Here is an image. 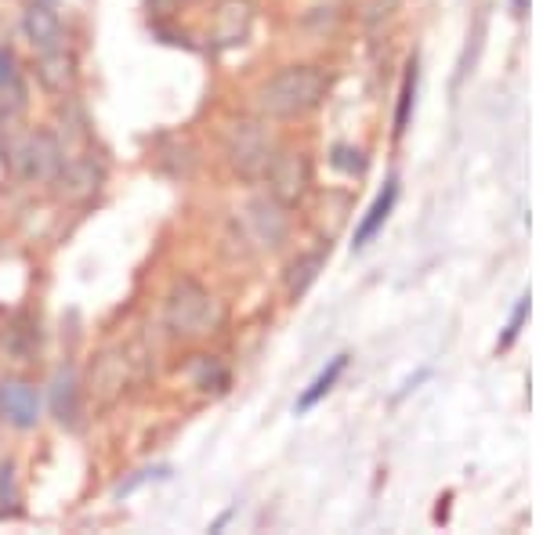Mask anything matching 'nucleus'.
Wrapping results in <instances>:
<instances>
[{"label":"nucleus","instance_id":"nucleus-1","mask_svg":"<svg viewBox=\"0 0 543 535\" xmlns=\"http://www.w3.org/2000/svg\"><path fill=\"white\" fill-rule=\"evenodd\" d=\"M323 94H326V76L319 73V69L290 66L261 87L258 105H261V113L268 116H301L323 102Z\"/></svg>","mask_w":543,"mask_h":535},{"label":"nucleus","instance_id":"nucleus-2","mask_svg":"<svg viewBox=\"0 0 543 535\" xmlns=\"http://www.w3.org/2000/svg\"><path fill=\"white\" fill-rule=\"evenodd\" d=\"M4 160L29 185H51L58 178L62 163H66V152H62V141L51 131H33L22 134L19 141H11L8 149H4Z\"/></svg>","mask_w":543,"mask_h":535},{"label":"nucleus","instance_id":"nucleus-3","mask_svg":"<svg viewBox=\"0 0 543 535\" xmlns=\"http://www.w3.org/2000/svg\"><path fill=\"white\" fill-rule=\"evenodd\" d=\"M163 319H167V329L174 337H203L218 319V301L196 279H181L174 282L171 297H167Z\"/></svg>","mask_w":543,"mask_h":535},{"label":"nucleus","instance_id":"nucleus-4","mask_svg":"<svg viewBox=\"0 0 543 535\" xmlns=\"http://www.w3.org/2000/svg\"><path fill=\"white\" fill-rule=\"evenodd\" d=\"M225 152H229V163L236 174L243 178H258L265 174L268 163L276 160L272 152V138L265 134V127L254 120H236L225 134Z\"/></svg>","mask_w":543,"mask_h":535},{"label":"nucleus","instance_id":"nucleus-5","mask_svg":"<svg viewBox=\"0 0 543 535\" xmlns=\"http://www.w3.org/2000/svg\"><path fill=\"white\" fill-rule=\"evenodd\" d=\"M102 181H105L102 160H98L95 152H77V156H66V163H62V170H58V178L51 185H58V196L62 199L80 203V199L95 196L98 188H102Z\"/></svg>","mask_w":543,"mask_h":535},{"label":"nucleus","instance_id":"nucleus-6","mask_svg":"<svg viewBox=\"0 0 543 535\" xmlns=\"http://www.w3.org/2000/svg\"><path fill=\"white\" fill-rule=\"evenodd\" d=\"M131 369V351H105V355H98L95 366H91V395L102 405L116 402L127 391V384H131Z\"/></svg>","mask_w":543,"mask_h":535},{"label":"nucleus","instance_id":"nucleus-7","mask_svg":"<svg viewBox=\"0 0 543 535\" xmlns=\"http://www.w3.org/2000/svg\"><path fill=\"white\" fill-rule=\"evenodd\" d=\"M268 188H272V199L276 203H297V199L308 192V163L305 156H297V152H283L276 160L268 163Z\"/></svg>","mask_w":543,"mask_h":535},{"label":"nucleus","instance_id":"nucleus-8","mask_svg":"<svg viewBox=\"0 0 543 535\" xmlns=\"http://www.w3.org/2000/svg\"><path fill=\"white\" fill-rule=\"evenodd\" d=\"M254 26V4L250 0H221L214 11V44L236 47L250 37Z\"/></svg>","mask_w":543,"mask_h":535},{"label":"nucleus","instance_id":"nucleus-9","mask_svg":"<svg viewBox=\"0 0 543 535\" xmlns=\"http://www.w3.org/2000/svg\"><path fill=\"white\" fill-rule=\"evenodd\" d=\"M0 413L8 416L15 427H33L40 416L37 387L26 384V380H4L0 384Z\"/></svg>","mask_w":543,"mask_h":535},{"label":"nucleus","instance_id":"nucleus-10","mask_svg":"<svg viewBox=\"0 0 543 535\" xmlns=\"http://www.w3.org/2000/svg\"><path fill=\"white\" fill-rule=\"evenodd\" d=\"M22 33H26L29 47L33 51H51V47L62 44V22H58L55 8L51 4H29L26 15H22Z\"/></svg>","mask_w":543,"mask_h":535},{"label":"nucleus","instance_id":"nucleus-11","mask_svg":"<svg viewBox=\"0 0 543 535\" xmlns=\"http://www.w3.org/2000/svg\"><path fill=\"white\" fill-rule=\"evenodd\" d=\"M37 76L48 91L66 94L69 87H73V80H77V58H73V51H66L62 44L51 47V51H40Z\"/></svg>","mask_w":543,"mask_h":535},{"label":"nucleus","instance_id":"nucleus-12","mask_svg":"<svg viewBox=\"0 0 543 535\" xmlns=\"http://www.w3.org/2000/svg\"><path fill=\"white\" fill-rule=\"evenodd\" d=\"M51 413H55L58 423L73 427L80 416V384L73 366H62L55 373V384H51Z\"/></svg>","mask_w":543,"mask_h":535},{"label":"nucleus","instance_id":"nucleus-13","mask_svg":"<svg viewBox=\"0 0 543 535\" xmlns=\"http://www.w3.org/2000/svg\"><path fill=\"white\" fill-rule=\"evenodd\" d=\"M395 199H399V181H388L384 185V192L377 199H373V207H370V214L362 217V225L355 228V250H362V246L370 243L373 235L381 232L384 228V221H388V214H391V207H395Z\"/></svg>","mask_w":543,"mask_h":535},{"label":"nucleus","instance_id":"nucleus-14","mask_svg":"<svg viewBox=\"0 0 543 535\" xmlns=\"http://www.w3.org/2000/svg\"><path fill=\"white\" fill-rule=\"evenodd\" d=\"M250 225H254L261 243H268V246H279V239L286 235V217L279 214L276 199H258V203H250Z\"/></svg>","mask_w":543,"mask_h":535},{"label":"nucleus","instance_id":"nucleus-15","mask_svg":"<svg viewBox=\"0 0 543 535\" xmlns=\"http://www.w3.org/2000/svg\"><path fill=\"white\" fill-rule=\"evenodd\" d=\"M344 369H348V355H337L334 362H330V366L323 369V373L315 376L312 387H308L305 395L297 398V413H308V409H312L315 402H323V398L330 395V391H334V384L341 380Z\"/></svg>","mask_w":543,"mask_h":535},{"label":"nucleus","instance_id":"nucleus-16","mask_svg":"<svg viewBox=\"0 0 543 535\" xmlns=\"http://www.w3.org/2000/svg\"><path fill=\"white\" fill-rule=\"evenodd\" d=\"M319 268H323V254H308V257H301V261L290 268V279H286V290L294 293H305L308 286H312V279L319 275Z\"/></svg>","mask_w":543,"mask_h":535},{"label":"nucleus","instance_id":"nucleus-17","mask_svg":"<svg viewBox=\"0 0 543 535\" xmlns=\"http://www.w3.org/2000/svg\"><path fill=\"white\" fill-rule=\"evenodd\" d=\"M413 94H417V62H410V73L402 80V94H399V113H395V127H406L410 120V109H413Z\"/></svg>","mask_w":543,"mask_h":535},{"label":"nucleus","instance_id":"nucleus-18","mask_svg":"<svg viewBox=\"0 0 543 535\" xmlns=\"http://www.w3.org/2000/svg\"><path fill=\"white\" fill-rule=\"evenodd\" d=\"M19 503V489H15V463H0V510H15Z\"/></svg>","mask_w":543,"mask_h":535},{"label":"nucleus","instance_id":"nucleus-19","mask_svg":"<svg viewBox=\"0 0 543 535\" xmlns=\"http://www.w3.org/2000/svg\"><path fill=\"white\" fill-rule=\"evenodd\" d=\"M4 348H11V355H19L22 362H26V358L33 355V333L22 326H11L8 333H4Z\"/></svg>","mask_w":543,"mask_h":535},{"label":"nucleus","instance_id":"nucleus-20","mask_svg":"<svg viewBox=\"0 0 543 535\" xmlns=\"http://www.w3.org/2000/svg\"><path fill=\"white\" fill-rule=\"evenodd\" d=\"M210 380L225 384V373H221V366L214 362V358L200 355V369H196V387H207V391H210Z\"/></svg>","mask_w":543,"mask_h":535},{"label":"nucleus","instance_id":"nucleus-21","mask_svg":"<svg viewBox=\"0 0 543 535\" xmlns=\"http://www.w3.org/2000/svg\"><path fill=\"white\" fill-rule=\"evenodd\" d=\"M525 315H529V297H522V301H518L515 315H511V326H507L504 340H500V348H511V344H515V337H518V333H522V322H525Z\"/></svg>","mask_w":543,"mask_h":535},{"label":"nucleus","instance_id":"nucleus-22","mask_svg":"<svg viewBox=\"0 0 543 535\" xmlns=\"http://www.w3.org/2000/svg\"><path fill=\"white\" fill-rule=\"evenodd\" d=\"M167 474H171V470H167V467L142 470V474H134L131 481H124V485H120V489H116V496H127V492H134V489H138V485H142V481H149V478H167Z\"/></svg>","mask_w":543,"mask_h":535},{"label":"nucleus","instance_id":"nucleus-23","mask_svg":"<svg viewBox=\"0 0 543 535\" xmlns=\"http://www.w3.org/2000/svg\"><path fill=\"white\" fill-rule=\"evenodd\" d=\"M11 80V58L0 51V84H8Z\"/></svg>","mask_w":543,"mask_h":535}]
</instances>
